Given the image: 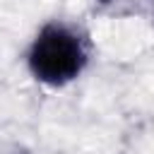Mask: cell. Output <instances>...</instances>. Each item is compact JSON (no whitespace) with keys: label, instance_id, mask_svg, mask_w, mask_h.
<instances>
[{"label":"cell","instance_id":"obj_1","mask_svg":"<svg viewBox=\"0 0 154 154\" xmlns=\"http://www.w3.org/2000/svg\"><path fill=\"white\" fill-rule=\"evenodd\" d=\"M87 60L89 51L84 36L75 26L63 22L46 24L36 34L26 55L31 75L51 87H63L75 77H79Z\"/></svg>","mask_w":154,"mask_h":154},{"label":"cell","instance_id":"obj_2","mask_svg":"<svg viewBox=\"0 0 154 154\" xmlns=\"http://www.w3.org/2000/svg\"><path fill=\"white\" fill-rule=\"evenodd\" d=\"M101 2H111V0H101Z\"/></svg>","mask_w":154,"mask_h":154}]
</instances>
